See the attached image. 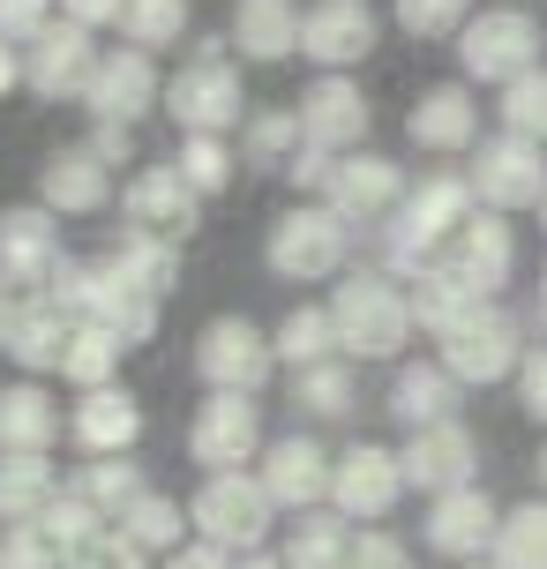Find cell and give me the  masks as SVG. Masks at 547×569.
I'll return each mask as SVG.
<instances>
[{
	"label": "cell",
	"mask_w": 547,
	"mask_h": 569,
	"mask_svg": "<svg viewBox=\"0 0 547 569\" xmlns=\"http://www.w3.org/2000/svg\"><path fill=\"white\" fill-rule=\"evenodd\" d=\"M292 405H300V420H346L352 405H360L352 360H322V368H300V375H292Z\"/></svg>",
	"instance_id": "39"
},
{
	"label": "cell",
	"mask_w": 547,
	"mask_h": 569,
	"mask_svg": "<svg viewBox=\"0 0 547 569\" xmlns=\"http://www.w3.org/2000/svg\"><path fill=\"white\" fill-rule=\"evenodd\" d=\"M98 38L90 30H76V23H46L38 38L23 46V90L30 98H46V106H60V98H83L90 90V76H98Z\"/></svg>",
	"instance_id": "14"
},
{
	"label": "cell",
	"mask_w": 547,
	"mask_h": 569,
	"mask_svg": "<svg viewBox=\"0 0 547 569\" xmlns=\"http://www.w3.org/2000/svg\"><path fill=\"white\" fill-rule=\"evenodd\" d=\"M188 525H196L202 547H226L232 562L270 547L278 532V502L262 495L256 472H202V487L188 495Z\"/></svg>",
	"instance_id": "5"
},
{
	"label": "cell",
	"mask_w": 547,
	"mask_h": 569,
	"mask_svg": "<svg viewBox=\"0 0 547 569\" xmlns=\"http://www.w3.org/2000/svg\"><path fill=\"white\" fill-rule=\"evenodd\" d=\"M60 218L53 210H38V202H16V210H0V284L16 292V300H38L46 284L60 278Z\"/></svg>",
	"instance_id": "12"
},
{
	"label": "cell",
	"mask_w": 547,
	"mask_h": 569,
	"mask_svg": "<svg viewBox=\"0 0 547 569\" xmlns=\"http://www.w3.org/2000/svg\"><path fill=\"white\" fill-rule=\"evenodd\" d=\"M106 202H113V166L90 142H60L53 158L38 166V210H53V218H98Z\"/></svg>",
	"instance_id": "21"
},
{
	"label": "cell",
	"mask_w": 547,
	"mask_h": 569,
	"mask_svg": "<svg viewBox=\"0 0 547 569\" xmlns=\"http://www.w3.org/2000/svg\"><path fill=\"white\" fill-rule=\"evenodd\" d=\"M346 256H352V226L330 202H292L262 232V262H270V278H286V284L346 278Z\"/></svg>",
	"instance_id": "4"
},
{
	"label": "cell",
	"mask_w": 547,
	"mask_h": 569,
	"mask_svg": "<svg viewBox=\"0 0 547 569\" xmlns=\"http://www.w3.org/2000/svg\"><path fill=\"white\" fill-rule=\"evenodd\" d=\"M442 270L465 284V292H480V300H495L503 284H510V270H518V240H510V218H495V210H473L465 218V232L442 248Z\"/></svg>",
	"instance_id": "22"
},
{
	"label": "cell",
	"mask_w": 547,
	"mask_h": 569,
	"mask_svg": "<svg viewBox=\"0 0 547 569\" xmlns=\"http://www.w3.org/2000/svg\"><path fill=\"white\" fill-rule=\"evenodd\" d=\"M405 292H412V322H420V330H435V338H442L450 322H465V315L480 308V292H465V284L450 278L442 262H428V270L405 284Z\"/></svg>",
	"instance_id": "40"
},
{
	"label": "cell",
	"mask_w": 547,
	"mask_h": 569,
	"mask_svg": "<svg viewBox=\"0 0 547 569\" xmlns=\"http://www.w3.org/2000/svg\"><path fill=\"white\" fill-rule=\"evenodd\" d=\"M330 210L346 218L352 232L360 226H390L398 218V202H405V166L398 158H382V150H352V158H338V172H330Z\"/></svg>",
	"instance_id": "17"
},
{
	"label": "cell",
	"mask_w": 547,
	"mask_h": 569,
	"mask_svg": "<svg viewBox=\"0 0 547 569\" xmlns=\"http://www.w3.org/2000/svg\"><path fill=\"white\" fill-rule=\"evenodd\" d=\"M465 569H495V562H465Z\"/></svg>",
	"instance_id": "60"
},
{
	"label": "cell",
	"mask_w": 547,
	"mask_h": 569,
	"mask_svg": "<svg viewBox=\"0 0 547 569\" xmlns=\"http://www.w3.org/2000/svg\"><path fill=\"white\" fill-rule=\"evenodd\" d=\"M0 569H68V555L46 540V525H0Z\"/></svg>",
	"instance_id": "47"
},
{
	"label": "cell",
	"mask_w": 547,
	"mask_h": 569,
	"mask_svg": "<svg viewBox=\"0 0 547 569\" xmlns=\"http://www.w3.org/2000/svg\"><path fill=\"white\" fill-rule=\"evenodd\" d=\"M518 405L547 427V345H533V352H525V368H518Z\"/></svg>",
	"instance_id": "52"
},
{
	"label": "cell",
	"mask_w": 547,
	"mask_h": 569,
	"mask_svg": "<svg viewBox=\"0 0 547 569\" xmlns=\"http://www.w3.org/2000/svg\"><path fill=\"white\" fill-rule=\"evenodd\" d=\"M540 23L525 16V8H488V16H473V23L458 30V68L473 76V83H495L510 90L518 76H533L540 68Z\"/></svg>",
	"instance_id": "9"
},
{
	"label": "cell",
	"mask_w": 547,
	"mask_h": 569,
	"mask_svg": "<svg viewBox=\"0 0 547 569\" xmlns=\"http://www.w3.org/2000/svg\"><path fill=\"white\" fill-rule=\"evenodd\" d=\"M300 136H308V150H330V158H352L360 142H368V98H360V83L352 76H316V83L300 90Z\"/></svg>",
	"instance_id": "20"
},
{
	"label": "cell",
	"mask_w": 547,
	"mask_h": 569,
	"mask_svg": "<svg viewBox=\"0 0 547 569\" xmlns=\"http://www.w3.org/2000/svg\"><path fill=\"white\" fill-rule=\"evenodd\" d=\"M68 442L83 457H128L143 442V405H136V390H120V382L83 390V398L68 405Z\"/></svg>",
	"instance_id": "24"
},
{
	"label": "cell",
	"mask_w": 547,
	"mask_h": 569,
	"mask_svg": "<svg viewBox=\"0 0 547 569\" xmlns=\"http://www.w3.org/2000/svg\"><path fill=\"white\" fill-rule=\"evenodd\" d=\"M158 569H232V555H226V547H202V540H188L180 555H166Z\"/></svg>",
	"instance_id": "55"
},
{
	"label": "cell",
	"mask_w": 547,
	"mask_h": 569,
	"mask_svg": "<svg viewBox=\"0 0 547 569\" xmlns=\"http://www.w3.org/2000/svg\"><path fill=\"white\" fill-rule=\"evenodd\" d=\"M8 322H16V292L0 284V345H8Z\"/></svg>",
	"instance_id": "58"
},
{
	"label": "cell",
	"mask_w": 547,
	"mask_h": 569,
	"mask_svg": "<svg viewBox=\"0 0 547 569\" xmlns=\"http://www.w3.org/2000/svg\"><path fill=\"white\" fill-rule=\"evenodd\" d=\"M120 360H128V345L106 330V322H76V338H68V360H60V375L76 382V390H106L120 375Z\"/></svg>",
	"instance_id": "41"
},
{
	"label": "cell",
	"mask_w": 547,
	"mask_h": 569,
	"mask_svg": "<svg viewBox=\"0 0 547 569\" xmlns=\"http://www.w3.org/2000/svg\"><path fill=\"white\" fill-rule=\"evenodd\" d=\"M398 495H405L398 450H382V442H352V450H338V472H330V510L346 517V525H382V517L398 510Z\"/></svg>",
	"instance_id": "15"
},
{
	"label": "cell",
	"mask_w": 547,
	"mask_h": 569,
	"mask_svg": "<svg viewBox=\"0 0 547 569\" xmlns=\"http://www.w3.org/2000/svg\"><path fill=\"white\" fill-rule=\"evenodd\" d=\"M503 8H518V0H503Z\"/></svg>",
	"instance_id": "63"
},
{
	"label": "cell",
	"mask_w": 547,
	"mask_h": 569,
	"mask_svg": "<svg viewBox=\"0 0 547 569\" xmlns=\"http://www.w3.org/2000/svg\"><path fill=\"white\" fill-rule=\"evenodd\" d=\"M23 90V46H0V98Z\"/></svg>",
	"instance_id": "56"
},
{
	"label": "cell",
	"mask_w": 547,
	"mask_h": 569,
	"mask_svg": "<svg viewBox=\"0 0 547 569\" xmlns=\"http://www.w3.org/2000/svg\"><path fill=\"white\" fill-rule=\"evenodd\" d=\"M503 136L547 142V68H533V76H518L503 90Z\"/></svg>",
	"instance_id": "45"
},
{
	"label": "cell",
	"mask_w": 547,
	"mask_h": 569,
	"mask_svg": "<svg viewBox=\"0 0 547 569\" xmlns=\"http://www.w3.org/2000/svg\"><path fill=\"white\" fill-rule=\"evenodd\" d=\"M232 569H286V562H278V547H256V555H240Z\"/></svg>",
	"instance_id": "57"
},
{
	"label": "cell",
	"mask_w": 547,
	"mask_h": 569,
	"mask_svg": "<svg viewBox=\"0 0 547 569\" xmlns=\"http://www.w3.org/2000/svg\"><path fill=\"white\" fill-rule=\"evenodd\" d=\"M495 569H547V502H518L503 510V532H495Z\"/></svg>",
	"instance_id": "43"
},
{
	"label": "cell",
	"mask_w": 547,
	"mask_h": 569,
	"mask_svg": "<svg viewBox=\"0 0 547 569\" xmlns=\"http://www.w3.org/2000/svg\"><path fill=\"white\" fill-rule=\"evenodd\" d=\"M465 23H473V0H398L405 38H458Z\"/></svg>",
	"instance_id": "46"
},
{
	"label": "cell",
	"mask_w": 547,
	"mask_h": 569,
	"mask_svg": "<svg viewBox=\"0 0 547 569\" xmlns=\"http://www.w3.org/2000/svg\"><path fill=\"white\" fill-rule=\"evenodd\" d=\"M458 398H465V382L442 368V360H398V375H390V420H398L405 435L458 420Z\"/></svg>",
	"instance_id": "26"
},
{
	"label": "cell",
	"mask_w": 547,
	"mask_h": 569,
	"mask_svg": "<svg viewBox=\"0 0 547 569\" xmlns=\"http://www.w3.org/2000/svg\"><path fill=\"white\" fill-rule=\"evenodd\" d=\"M495 532H503V510L488 502V487H458V495H435L428 517H420V547L442 555V562H488Z\"/></svg>",
	"instance_id": "16"
},
{
	"label": "cell",
	"mask_w": 547,
	"mask_h": 569,
	"mask_svg": "<svg viewBox=\"0 0 547 569\" xmlns=\"http://www.w3.org/2000/svg\"><path fill=\"white\" fill-rule=\"evenodd\" d=\"M68 487H76L98 517H113V525H120L128 502H143V495H150V480H143V465H136V457H90Z\"/></svg>",
	"instance_id": "36"
},
{
	"label": "cell",
	"mask_w": 547,
	"mask_h": 569,
	"mask_svg": "<svg viewBox=\"0 0 547 569\" xmlns=\"http://www.w3.org/2000/svg\"><path fill=\"white\" fill-rule=\"evenodd\" d=\"M346 555H352V525L330 502L322 510H300L286 525V540H278V562L286 569H346Z\"/></svg>",
	"instance_id": "31"
},
{
	"label": "cell",
	"mask_w": 547,
	"mask_h": 569,
	"mask_svg": "<svg viewBox=\"0 0 547 569\" xmlns=\"http://www.w3.org/2000/svg\"><path fill=\"white\" fill-rule=\"evenodd\" d=\"M120 210H128V226L136 232H166V240H188L202 218V196L180 180V166L166 158V166H143L128 172V188H120Z\"/></svg>",
	"instance_id": "23"
},
{
	"label": "cell",
	"mask_w": 547,
	"mask_h": 569,
	"mask_svg": "<svg viewBox=\"0 0 547 569\" xmlns=\"http://www.w3.org/2000/svg\"><path fill=\"white\" fill-rule=\"evenodd\" d=\"M300 113L292 106H262V113H248V128H240V158L256 172H286L292 158H300Z\"/></svg>",
	"instance_id": "37"
},
{
	"label": "cell",
	"mask_w": 547,
	"mask_h": 569,
	"mask_svg": "<svg viewBox=\"0 0 547 569\" xmlns=\"http://www.w3.org/2000/svg\"><path fill=\"white\" fill-rule=\"evenodd\" d=\"M158 308H166V300H150V292H136V284H120L113 270L98 262V292H90V322H106V330H113V338L128 345V352L158 338Z\"/></svg>",
	"instance_id": "32"
},
{
	"label": "cell",
	"mask_w": 547,
	"mask_h": 569,
	"mask_svg": "<svg viewBox=\"0 0 547 569\" xmlns=\"http://www.w3.org/2000/svg\"><path fill=\"white\" fill-rule=\"evenodd\" d=\"M322 308H330V330H338L346 360H405V345L420 330L412 322V292L390 270H346Z\"/></svg>",
	"instance_id": "2"
},
{
	"label": "cell",
	"mask_w": 547,
	"mask_h": 569,
	"mask_svg": "<svg viewBox=\"0 0 547 569\" xmlns=\"http://www.w3.org/2000/svg\"><path fill=\"white\" fill-rule=\"evenodd\" d=\"M540 315H547V278H540Z\"/></svg>",
	"instance_id": "59"
},
{
	"label": "cell",
	"mask_w": 547,
	"mask_h": 569,
	"mask_svg": "<svg viewBox=\"0 0 547 569\" xmlns=\"http://www.w3.org/2000/svg\"><path fill=\"white\" fill-rule=\"evenodd\" d=\"M60 442V405L38 382H8L0 390V457H53Z\"/></svg>",
	"instance_id": "30"
},
{
	"label": "cell",
	"mask_w": 547,
	"mask_h": 569,
	"mask_svg": "<svg viewBox=\"0 0 547 569\" xmlns=\"http://www.w3.org/2000/svg\"><path fill=\"white\" fill-rule=\"evenodd\" d=\"M465 180H473L480 210H495V218H510V210H540V202H547V142L488 136L480 150H473Z\"/></svg>",
	"instance_id": "10"
},
{
	"label": "cell",
	"mask_w": 547,
	"mask_h": 569,
	"mask_svg": "<svg viewBox=\"0 0 547 569\" xmlns=\"http://www.w3.org/2000/svg\"><path fill=\"white\" fill-rule=\"evenodd\" d=\"M270 345H278V368L286 375L322 368V360H346V352H338V330H330V308H308V300L270 330Z\"/></svg>",
	"instance_id": "35"
},
{
	"label": "cell",
	"mask_w": 547,
	"mask_h": 569,
	"mask_svg": "<svg viewBox=\"0 0 547 569\" xmlns=\"http://www.w3.org/2000/svg\"><path fill=\"white\" fill-rule=\"evenodd\" d=\"M405 136L435 150V158H450V150H480V106H473V90L465 83H435L412 98V113H405Z\"/></svg>",
	"instance_id": "25"
},
{
	"label": "cell",
	"mask_w": 547,
	"mask_h": 569,
	"mask_svg": "<svg viewBox=\"0 0 547 569\" xmlns=\"http://www.w3.org/2000/svg\"><path fill=\"white\" fill-rule=\"evenodd\" d=\"M330 172H338V158H330V150H308V142H300V158L286 166V180L300 188V202H322V196H330Z\"/></svg>",
	"instance_id": "51"
},
{
	"label": "cell",
	"mask_w": 547,
	"mask_h": 569,
	"mask_svg": "<svg viewBox=\"0 0 547 569\" xmlns=\"http://www.w3.org/2000/svg\"><path fill=\"white\" fill-rule=\"evenodd\" d=\"M38 525H46V540H53L60 555H76V547H90L98 532H113V517H98V510L83 502V495H76V487H60V495H53V510L38 517Z\"/></svg>",
	"instance_id": "44"
},
{
	"label": "cell",
	"mask_w": 547,
	"mask_h": 569,
	"mask_svg": "<svg viewBox=\"0 0 547 569\" xmlns=\"http://www.w3.org/2000/svg\"><path fill=\"white\" fill-rule=\"evenodd\" d=\"M375 8L368 0H308V16H300V53L316 60L322 76H346L360 60L375 53Z\"/></svg>",
	"instance_id": "19"
},
{
	"label": "cell",
	"mask_w": 547,
	"mask_h": 569,
	"mask_svg": "<svg viewBox=\"0 0 547 569\" xmlns=\"http://www.w3.org/2000/svg\"><path fill=\"white\" fill-rule=\"evenodd\" d=\"M68 338H76V322L38 292V300H16V322H8V360L23 375H60V360H68Z\"/></svg>",
	"instance_id": "28"
},
{
	"label": "cell",
	"mask_w": 547,
	"mask_h": 569,
	"mask_svg": "<svg viewBox=\"0 0 547 569\" xmlns=\"http://www.w3.org/2000/svg\"><path fill=\"white\" fill-rule=\"evenodd\" d=\"M405 487H420V495H458V487H480V442H473V427L465 420H442V427H420V435H405Z\"/></svg>",
	"instance_id": "18"
},
{
	"label": "cell",
	"mask_w": 547,
	"mask_h": 569,
	"mask_svg": "<svg viewBox=\"0 0 547 569\" xmlns=\"http://www.w3.org/2000/svg\"><path fill=\"white\" fill-rule=\"evenodd\" d=\"M60 495L53 457H0V525H38Z\"/></svg>",
	"instance_id": "33"
},
{
	"label": "cell",
	"mask_w": 547,
	"mask_h": 569,
	"mask_svg": "<svg viewBox=\"0 0 547 569\" xmlns=\"http://www.w3.org/2000/svg\"><path fill=\"white\" fill-rule=\"evenodd\" d=\"M173 166H180V180H188V188L210 202V196H226V188H232V172H240V150H232L226 136H180Z\"/></svg>",
	"instance_id": "42"
},
{
	"label": "cell",
	"mask_w": 547,
	"mask_h": 569,
	"mask_svg": "<svg viewBox=\"0 0 547 569\" xmlns=\"http://www.w3.org/2000/svg\"><path fill=\"white\" fill-rule=\"evenodd\" d=\"M270 375H278V345H270L262 322H248V315H210L196 330V382L202 390L256 398Z\"/></svg>",
	"instance_id": "7"
},
{
	"label": "cell",
	"mask_w": 547,
	"mask_h": 569,
	"mask_svg": "<svg viewBox=\"0 0 547 569\" xmlns=\"http://www.w3.org/2000/svg\"><path fill=\"white\" fill-rule=\"evenodd\" d=\"M262 450H270L262 405L232 398V390H202L196 420H188V465H202V472H256Z\"/></svg>",
	"instance_id": "8"
},
{
	"label": "cell",
	"mask_w": 547,
	"mask_h": 569,
	"mask_svg": "<svg viewBox=\"0 0 547 569\" xmlns=\"http://www.w3.org/2000/svg\"><path fill=\"white\" fill-rule=\"evenodd\" d=\"M120 8H128V0H60V23H76V30L98 38V30H120Z\"/></svg>",
	"instance_id": "53"
},
{
	"label": "cell",
	"mask_w": 547,
	"mask_h": 569,
	"mask_svg": "<svg viewBox=\"0 0 547 569\" xmlns=\"http://www.w3.org/2000/svg\"><path fill=\"white\" fill-rule=\"evenodd\" d=\"M68 569H158V562H150L143 547L113 525V532H98L90 547H76V555H68Z\"/></svg>",
	"instance_id": "48"
},
{
	"label": "cell",
	"mask_w": 547,
	"mask_h": 569,
	"mask_svg": "<svg viewBox=\"0 0 547 569\" xmlns=\"http://www.w3.org/2000/svg\"><path fill=\"white\" fill-rule=\"evenodd\" d=\"M540 226H547V202H540Z\"/></svg>",
	"instance_id": "62"
},
{
	"label": "cell",
	"mask_w": 547,
	"mask_h": 569,
	"mask_svg": "<svg viewBox=\"0 0 547 569\" xmlns=\"http://www.w3.org/2000/svg\"><path fill=\"white\" fill-rule=\"evenodd\" d=\"M53 23V0H0V46H30Z\"/></svg>",
	"instance_id": "50"
},
{
	"label": "cell",
	"mask_w": 547,
	"mask_h": 569,
	"mask_svg": "<svg viewBox=\"0 0 547 569\" xmlns=\"http://www.w3.org/2000/svg\"><path fill=\"white\" fill-rule=\"evenodd\" d=\"M480 210L473 196V180L465 172H428V180H412L398 202V218L382 226V270L398 284H412L428 262H442V248L465 232V218Z\"/></svg>",
	"instance_id": "1"
},
{
	"label": "cell",
	"mask_w": 547,
	"mask_h": 569,
	"mask_svg": "<svg viewBox=\"0 0 547 569\" xmlns=\"http://www.w3.org/2000/svg\"><path fill=\"white\" fill-rule=\"evenodd\" d=\"M330 472H338V457L322 450L308 427H292V435H270V450L256 457V480H262V495L278 502V517L322 510V502H330Z\"/></svg>",
	"instance_id": "11"
},
{
	"label": "cell",
	"mask_w": 547,
	"mask_h": 569,
	"mask_svg": "<svg viewBox=\"0 0 547 569\" xmlns=\"http://www.w3.org/2000/svg\"><path fill=\"white\" fill-rule=\"evenodd\" d=\"M188 23H196L188 0H128V8H120V46H136V53L158 60L166 46L188 38Z\"/></svg>",
	"instance_id": "38"
},
{
	"label": "cell",
	"mask_w": 547,
	"mask_h": 569,
	"mask_svg": "<svg viewBox=\"0 0 547 569\" xmlns=\"http://www.w3.org/2000/svg\"><path fill=\"white\" fill-rule=\"evenodd\" d=\"M158 106H166V76H158V60L136 53V46H113V53L98 60L90 90H83V113L113 120V128H143Z\"/></svg>",
	"instance_id": "13"
},
{
	"label": "cell",
	"mask_w": 547,
	"mask_h": 569,
	"mask_svg": "<svg viewBox=\"0 0 547 569\" xmlns=\"http://www.w3.org/2000/svg\"><path fill=\"white\" fill-rule=\"evenodd\" d=\"M120 532L143 547L150 562H166V555H180V547H188V532H196V525H188V510H180L173 495H158V487H150L143 502H128V510H120Z\"/></svg>",
	"instance_id": "34"
},
{
	"label": "cell",
	"mask_w": 547,
	"mask_h": 569,
	"mask_svg": "<svg viewBox=\"0 0 547 569\" xmlns=\"http://www.w3.org/2000/svg\"><path fill=\"white\" fill-rule=\"evenodd\" d=\"M346 569H412V547L398 540V532H382V525H368V532H352V555Z\"/></svg>",
	"instance_id": "49"
},
{
	"label": "cell",
	"mask_w": 547,
	"mask_h": 569,
	"mask_svg": "<svg viewBox=\"0 0 547 569\" xmlns=\"http://www.w3.org/2000/svg\"><path fill=\"white\" fill-rule=\"evenodd\" d=\"M106 270H113L120 284H136V292H150V300H166L180 284V240H166V232H136V226H120V240L106 248Z\"/></svg>",
	"instance_id": "29"
},
{
	"label": "cell",
	"mask_w": 547,
	"mask_h": 569,
	"mask_svg": "<svg viewBox=\"0 0 547 569\" xmlns=\"http://www.w3.org/2000/svg\"><path fill=\"white\" fill-rule=\"evenodd\" d=\"M540 480H547V450H540Z\"/></svg>",
	"instance_id": "61"
},
{
	"label": "cell",
	"mask_w": 547,
	"mask_h": 569,
	"mask_svg": "<svg viewBox=\"0 0 547 569\" xmlns=\"http://www.w3.org/2000/svg\"><path fill=\"white\" fill-rule=\"evenodd\" d=\"M300 0H232V23H226V46H240V60H292L300 53Z\"/></svg>",
	"instance_id": "27"
},
{
	"label": "cell",
	"mask_w": 547,
	"mask_h": 569,
	"mask_svg": "<svg viewBox=\"0 0 547 569\" xmlns=\"http://www.w3.org/2000/svg\"><path fill=\"white\" fill-rule=\"evenodd\" d=\"M166 113L180 120V136H226V128H248L240 60H232L226 38H196V53L180 60V76L166 83Z\"/></svg>",
	"instance_id": "3"
},
{
	"label": "cell",
	"mask_w": 547,
	"mask_h": 569,
	"mask_svg": "<svg viewBox=\"0 0 547 569\" xmlns=\"http://www.w3.org/2000/svg\"><path fill=\"white\" fill-rule=\"evenodd\" d=\"M525 330L510 308H495V300H480V308L465 315V322H450L442 338H435V360L458 375L465 390H488V382H518L525 368Z\"/></svg>",
	"instance_id": "6"
},
{
	"label": "cell",
	"mask_w": 547,
	"mask_h": 569,
	"mask_svg": "<svg viewBox=\"0 0 547 569\" xmlns=\"http://www.w3.org/2000/svg\"><path fill=\"white\" fill-rule=\"evenodd\" d=\"M90 150H98L106 166H128V158H136V128H113V120H98V128H90Z\"/></svg>",
	"instance_id": "54"
}]
</instances>
